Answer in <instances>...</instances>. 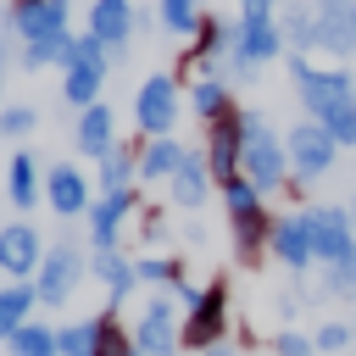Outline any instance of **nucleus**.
<instances>
[{
	"mask_svg": "<svg viewBox=\"0 0 356 356\" xmlns=\"http://www.w3.org/2000/svg\"><path fill=\"white\" fill-rule=\"evenodd\" d=\"M89 33L111 50V61L128 50V39H134V0H95L89 6Z\"/></svg>",
	"mask_w": 356,
	"mask_h": 356,
	"instance_id": "obj_15",
	"label": "nucleus"
},
{
	"mask_svg": "<svg viewBox=\"0 0 356 356\" xmlns=\"http://www.w3.org/2000/svg\"><path fill=\"white\" fill-rule=\"evenodd\" d=\"M189 150L178 145V139H145V150H139V178H172L178 172V161H184Z\"/></svg>",
	"mask_w": 356,
	"mask_h": 356,
	"instance_id": "obj_23",
	"label": "nucleus"
},
{
	"mask_svg": "<svg viewBox=\"0 0 356 356\" xmlns=\"http://www.w3.org/2000/svg\"><path fill=\"white\" fill-rule=\"evenodd\" d=\"M139 284H178V261H134Z\"/></svg>",
	"mask_w": 356,
	"mask_h": 356,
	"instance_id": "obj_36",
	"label": "nucleus"
},
{
	"mask_svg": "<svg viewBox=\"0 0 356 356\" xmlns=\"http://www.w3.org/2000/svg\"><path fill=\"white\" fill-rule=\"evenodd\" d=\"M39 128V111L33 106H6L0 111V139H22V134H33Z\"/></svg>",
	"mask_w": 356,
	"mask_h": 356,
	"instance_id": "obj_34",
	"label": "nucleus"
},
{
	"mask_svg": "<svg viewBox=\"0 0 356 356\" xmlns=\"http://www.w3.org/2000/svg\"><path fill=\"white\" fill-rule=\"evenodd\" d=\"M239 178H250L261 195H273V189H284V178H289V150H284V139L267 128V117H256V111H245V145H239Z\"/></svg>",
	"mask_w": 356,
	"mask_h": 356,
	"instance_id": "obj_1",
	"label": "nucleus"
},
{
	"mask_svg": "<svg viewBox=\"0 0 356 356\" xmlns=\"http://www.w3.org/2000/svg\"><path fill=\"white\" fill-rule=\"evenodd\" d=\"M200 0H161V28L167 33H178V39H195V28H200Z\"/></svg>",
	"mask_w": 356,
	"mask_h": 356,
	"instance_id": "obj_29",
	"label": "nucleus"
},
{
	"mask_svg": "<svg viewBox=\"0 0 356 356\" xmlns=\"http://www.w3.org/2000/svg\"><path fill=\"white\" fill-rule=\"evenodd\" d=\"M33 300H39V289H33V284H22V278L0 289V339H11V334H17L22 323H28Z\"/></svg>",
	"mask_w": 356,
	"mask_h": 356,
	"instance_id": "obj_25",
	"label": "nucleus"
},
{
	"mask_svg": "<svg viewBox=\"0 0 356 356\" xmlns=\"http://www.w3.org/2000/svg\"><path fill=\"white\" fill-rule=\"evenodd\" d=\"M289 78H295V95H300V106H306L312 117H328L334 106L356 100L350 72H339V67H312V61L295 56V50H289Z\"/></svg>",
	"mask_w": 356,
	"mask_h": 356,
	"instance_id": "obj_3",
	"label": "nucleus"
},
{
	"mask_svg": "<svg viewBox=\"0 0 356 356\" xmlns=\"http://www.w3.org/2000/svg\"><path fill=\"white\" fill-rule=\"evenodd\" d=\"M350 83H356V72H350Z\"/></svg>",
	"mask_w": 356,
	"mask_h": 356,
	"instance_id": "obj_45",
	"label": "nucleus"
},
{
	"mask_svg": "<svg viewBox=\"0 0 356 356\" xmlns=\"http://www.w3.org/2000/svg\"><path fill=\"white\" fill-rule=\"evenodd\" d=\"M239 145H245V111H222L206 122V167L217 184H234L239 178Z\"/></svg>",
	"mask_w": 356,
	"mask_h": 356,
	"instance_id": "obj_7",
	"label": "nucleus"
},
{
	"mask_svg": "<svg viewBox=\"0 0 356 356\" xmlns=\"http://www.w3.org/2000/svg\"><path fill=\"white\" fill-rule=\"evenodd\" d=\"M11 6H28V0H11Z\"/></svg>",
	"mask_w": 356,
	"mask_h": 356,
	"instance_id": "obj_44",
	"label": "nucleus"
},
{
	"mask_svg": "<svg viewBox=\"0 0 356 356\" xmlns=\"http://www.w3.org/2000/svg\"><path fill=\"white\" fill-rule=\"evenodd\" d=\"M11 350H17V356H61V345H56V334H50L44 323H22V328L11 334Z\"/></svg>",
	"mask_w": 356,
	"mask_h": 356,
	"instance_id": "obj_30",
	"label": "nucleus"
},
{
	"mask_svg": "<svg viewBox=\"0 0 356 356\" xmlns=\"http://www.w3.org/2000/svg\"><path fill=\"white\" fill-rule=\"evenodd\" d=\"M328 295H356V256H345V261H328Z\"/></svg>",
	"mask_w": 356,
	"mask_h": 356,
	"instance_id": "obj_35",
	"label": "nucleus"
},
{
	"mask_svg": "<svg viewBox=\"0 0 356 356\" xmlns=\"http://www.w3.org/2000/svg\"><path fill=\"white\" fill-rule=\"evenodd\" d=\"M39 261H44L39 228H33V222H6V228H0V273L28 278V273H39Z\"/></svg>",
	"mask_w": 356,
	"mask_h": 356,
	"instance_id": "obj_13",
	"label": "nucleus"
},
{
	"mask_svg": "<svg viewBox=\"0 0 356 356\" xmlns=\"http://www.w3.org/2000/svg\"><path fill=\"white\" fill-rule=\"evenodd\" d=\"M78 278H83V256L61 239V245L44 250V261H39V273H33V289H39L44 306H67V295L78 289Z\"/></svg>",
	"mask_w": 356,
	"mask_h": 356,
	"instance_id": "obj_10",
	"label": "nucleus"
},
{
	"mask_svg": "<svg viewBox=\"0 0 356 356\" xmlns=\"http://www.w3.org/2000/svg\"><path fill=\"white\" fill-rule=\"evenodd\" d=\"M267 250H273L289 273H300L306 261H317V250H312V228H306V211H300V217H278L273 234H267Z\"/></svg>",
	"mask_w": 356,
	"mask_h": 356,
	"instance_id": "obj_17",
	"label": "nucleus"
},
{
	"mask_svg": "<svg viewBox=\"0 0 356 356\" xmlns=\"http://www.w3.org/2000/svg\"><path fill=\"white\" fill-rule=\"evenodd\" d=\"M72 0H28L6 11V33H17L22 44H50V39H72Z\"/></svg>",
	"mask_w": 356,
	"mask_h": 356,
	"instance_id": "obj_4",
	"label": "nucleus"
},
{
	"mask_svg": "<svg viewBox=\"0 0 356 356\" xmlns=\"http://www.w3.org/2000/svg\"><path fill=\"white\" fill-rule=\"evenodd\" d=\"M44 200H50L56 217H78V211L95 206V200H89V178H83L78 167H67V161L44 172Z\"/></svg>",
	"mask_w": 356,
	"mask_h": 356,
	"instance_id": "obj_16",
	"label": "nucleus"
},
{
	"mask_svg": "<svg viewBox=\"0 0 356 356\" xmlns=\"http://www.w3.org/2000/svg\"><path fill=\"white\" fill-rule=\"evenodd\" d=\"M184 345V328H178V306L167 295H150V306L139 312L134 323V350L139 356H172Z\"/></svg>",
	"mask_w": 356,
	"mask_h": 356,
	"instance_id": "obj_8",
	"label": "nucleus"
},
{
	"mask_svg": "<svg viewBox=\"0 0 356 356\" xmlns=\"http://www.w3.org/2000/svg\"><path fill=\"white\" fill-rule=\"evenodd\" d=\"M278 356H317V345L300 339V334H284V339H278Z\"/></svg>",
	"mask_w": 356,
	"mask_h": 356,
	"instance_id": "obj_39",
	"label": "nucleus"
},
{
	"mask_svg": "<svg viewBox=\"0 0 356 356\" xmlns=\"http://www.w3.org/2000/svg\"><path fill=\"white\" fill-rule=\"evenodd\" d=\"M222 323H228V284H206V289L195 295V306H189V323H184V345H195V350L217 345Z\"/></svg>",
	"mask_w": 356,
	"mask_h": 356,
	"instance_id": "obj_12",
	"label": "nucleus"
},
{
	"mask_svg": "<svg viewBox=\"0 0 356 356\" xmlns=\"http://www.w3.org/2000/svg\"><path fill=\"white\" fill-rule=\"evenodd\" d=\"M228 22H217V17H200V28H195V56L206 61V56H222L228 50Z\"/></svg>",
	"mask_w": 356,
	"mask_h": 356,
	"instance_id": "obj_32",
	"label": "nucleus"
},
{
	"mask_svg": "<svg viewBox=\"0 0 356 356\" xmlns=\"http://www.w3.org/2000/svg\"><path fill=\"white\" fill-rule=\"evenodd\" d=\"M100 356H139L134 350V339L117 328V323H106V339H100Z\"/></svg>",
	"mask_w": 356,
	"mask_h": 356,
	"instance_id": "obj_38",
	"label": "nucleus"
},
{
	"mask_svg": "<svg viewBox=\"0 0 356 356\" xmlns=\"http://www.w3.org/2000/svg\"><path fill=\"white\" fill-rule=\"evenodd\" d=\"M106 44L95 39V33H83V39H72L67 44V56H61V100L67 106H95L100 100V89H106Z\"/></svg>",
	"mask_w": 356,
	"mask_h": 356,
	"instance_id": "obj_2",
	"label": "nucleus"
},
{
	"mask_svg": "<svg viewBox=\"0 0 356 356\" xmlns=\"http://www.w3.org/2000/svg\"><path fill=\"white\" fill-rule=\"evenodd\" d=\"M134 211V189H111L89 206V222H95V250H117V234H122V217Z\"/></svg>",
	"mask_w": 356,
	"mask_h": 356,
	"instance_id": "obj_19",
	"label": "nucleus"
},
{
	"mask_svg": "<svg viewBox=\"0 0 356 356\" xmlns=\"http://www.w3.org/2000/svg\"><path fill=\"white\" fill-rule=\"evenodd\" d=\"M284 50V28H278V17H239L234 22V33H228V56H234V67L250 78L261 61H273Z\"/></svg>",
	"mask_w": 356,
	"mask_h": 356,
	"instance_id": "obj_5",
	"label": "nucleus"
},
{
	"mask_svg": "<svg viewBox=\"0 0 356 356\" xmlns=\"http://www.w3.org/2000/svg\"><path fill=\"white\" fill-rule=\"evenodd\" d=\"M134 178H139V156L128 150V145H111L106 156H100V189L111 195V189H134Z\"/></svg>",
	"mask_w": 356,
	"mask_h": 356,
	"instance_id": "obj_27",
	"label": "nucleus"
},
{
	"mask_svg": "<svg viewBox=\"0 0 356 356\" xmlns=\"http://www.w3.org/2000/svg\"><path fill=\"white\" fill-rule=\"evenodd\" d=\"M206 356H228V350H222V345H206Z\"/></svg>",
	"mask_w": 356,
	"mask_h": 356,
	"instance_id": "obj_41",
	"label": "nucleus"
},
{
	"mask_svg": "<svg viewBox=\"0 0 356 356\" xmlns=\"http://www.w3.org/2000/svg\"><path fill=\"white\" fill-rule=\"evenodd\" d=\"M67 44H72V39H50V44H22V56H17V61H22V72H39V67H50V61L61 67Z\"/></svg>",
	"mask_w": 356,
	"mask_h": 356,
	"instance_id": "obj_33",
	"label": "nucleus"
},
{
	"mask_svg": "<svg viewBox=\"0 0 356 356\" xmlns=\"http://www.w3.org/2000/svg\"><path fill=\"white\" fill-rule=\"evenodd\" d=\"M350 222H356V200H350Z\"/></svg>",
	"mask_w": 356,
	"mask_h": 356,
	"instance_id": "obj_43",
	"label": "nucleus"
},
{
	"mask_svg": "<svg viewBox=\"0 0 356 356\" xmlns=\"http://www.w3.org/2000/svg\"><path fill=\"white\" fill-rule=\"evenodd\" d=\"M134 122H139V134H145V139L172 134V122H178V78H167V72L145 78V83H139V95H134Z\"/></svg>",
	"mask_w": 356,
	"mask_h": 356,
	"instance_id": "obj_6",
	"label": "nucleus"
},
{
	"mask_svg": "<svg viewBox=\"0 0 356 356\" xmlns=\"http://www.w3.org/2000/svg\"><path fill=\"white\" fill-rule=\"evenodd\" d=\"M312 345H317V350H345V345H350V328H345V323H323Z\"/></svg>",
	"mask_w": 356,
	"mask_h": 356,
	"instance_id": "obj_37",
	"label": "nucleus"
},
{
	"mask_svg": "<svg viewBox=\"0 0 356 356\" xmlns=\"http://www.w3.org/2000/svg\"><path fill=\"white\" fill-rule=\"evenodd\" d=\"M0 72H6V39H0Z\"/></svg>",
	"mask_w": 356,
	"mask_h": 356,
	"instance_id": "obj_42",
	"label": "nucleus"
},
{
	"mask_svg": "<svg viewBox=\"0 0 356 356\" xmlns=\"http://www.w3.org/2000/svg\"><path fill=\"white\" fill-rule=\"evenodd\" d=\"M306 228H312L317 261H345V256H356V222H350V211H339V206H312V211H306Z\"/></svg>",
	"mask_w": 356,
	"mask_h": 356,
	"instance_id": "obj_9",
	"label": "nucleus"
},
{
	"mask_svg": "<svg viewBox=\"0 0 356 356\" xmlns=\"http://www.w3.org/2000/svg\"><path fill=\"white\" fill-rule=\"evenodd\" d=\"M222 200H228V217H234V222L261 211V189H256L250 178H234V184H222Z\"/></svg>",
	"mask_w": 356,
	"mask_h": 356,
	"instance_id": "obj_31",
	"label": "nucleus"
},
{
	"mask_svg": "<svg viewBox=\"0 0 356 356\" xmlns=\"http://www.w3.org/2000/svg\"><path fill=\"white\" fill-rule=\"evenodd\" d=\"M39 195H44V178H39L33 156H28V150H17V156H11V167H6V200H11L17 211H28Z\"/></svg>",
	"mask_w": 356,
	"mask_h": 356,
	"instance_id": "obj_21",
	"label": "nucleus"
},
{
	"mask_svg": "<svg viewBox=\"0 0 356 356\" xmlns=\"http://www.w3.org/2000/svg\"><path fill=\"white\" fill-rule=\"evenodd\" d=\"M284 44L295 50V56H306V50H317V6H300V0H289V11H284Z\"/></svg>",
	"mask_w": 356,
	"mask_h": 356,
	"instance_id": "obj_22",
	"label": "nucleus"
},
{
	"mask_svg": "<svg viewBox=\"0 0 356 356\" xmlns=\"http://www.w3.org/2000/svg\"><path fill=\"white\" fill-rule=\"evenodd\" d=\"M284 150H289V167H295L300 178H323V172L334 167V156H339V145L328 139L323 122H295L289 139H284Z\"/></svg>",
	"mask_w": 356,
	"mask_h": 356,
	"instance_id": "obj_11",
	"label": "nucleus"
},
{
	"mask_svg": "<svg viewBox=\"0 0 356 356\" xmlns=\"http://www.w3.org/2000/svg\"><path fill=\"white\" fill-rule=\"evenodd\" d=\"M189 106H195V117H200V128H206L211 117L234 111V95H228V83H217V78H200V83H189Z\"/></svg>",
	"mask_w": 356,
	"mask_h": 356,
	"instance_id": "obj_28",
	"label": "nucleus"
},
{
	"mask_svg": "<svg viewBox=\"0 0 356 356\" xmlns=\"http://www.w3.org/2000/svg\"><path fill=\"white\" fill-rule=\"evenodd\" d=\"M317 50L356 56V0H317Z\"/></svg>",
	"mask_w": 356,
	"mask_h": 356,
	"instance_id": "obj_14",
	"label": "nucleus"
},
{
	"mask_svg": "<svg viewBox=\"0 0 356 356\" xmlns=\"http://www.w3.org/2000/svg\"><path fill=\"white\" fill-rule=\"evenodd\" d=\"M89 273L106 284V295H111V300H122V295L139 284V267H134V261H122L117 250H95V267H89Z\"/></svg>",
	"mask_w": 356,
	"mask_h": 356,
	"instance_id": "obj_24",
	"label": "nucleus"
},
{
	"mask_svg": "<svg viewBox=\"0 0 356 356\" xmlns=\"http://www.w3.org/2000/svg\"><path fill=\"white\" fill-rule=\"evenodd\" d=\"M239 17H273V0H239Z\"/></svg>",
	"mask_w": 356,
	"mask_h": 356,
	"instance_id": "obj_40",
	"label": "nucleus"
},
{
	"mask_svg": "<svg viewBox=\"0 0 356 356\" xmlns=\"http://www.w3.org/2000/svg\"><path fill=\"white\" fill-rule=\"evenodd\" d=\"M167 184H172V200L195 211V206L206 200V189H211V167H206V156H200V150H189V156L178 161V172H172Z\"/></svg>",
	"mask_w": 356,
	"mask_h": 356,
	"instance_id": "obj_20",
	"label": "nucleus"
},
{
	"mask_svg": "<svg viewBox=\"0 0 356 356\" xmlns=\"http://www.w3.org/2000/svg\"><path fill=\"white\" fill-rule=\"evenodd\" d=\"M72 139H78V150H83V156H106V150L117 145V111H111L106 100L83 106V111H78V128H72Z\"/></svg>",
	"mask_w": 356,
	"mask_h": 356,
	"instance_id": "obj_18",
	"label": "nucleus"
},
{
	"mask_svg": "<svg viewBox=\"0 0 356 356\" xmlns=\"http://www.w3.org/2000/svg\"><path fill=\"white\" fill-rule=\"evenodd\" d=\"M100 339H106V317H83V323H67L56 334L61 356H100Z\"/></svg>",
	"mask_w": 356,
	"mask_h": 356,
	"instance_id": "obj_26",
	"label": "nucleus"
}]
</instances>
